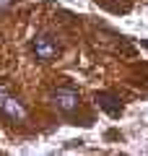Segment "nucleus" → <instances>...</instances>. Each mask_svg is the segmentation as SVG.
I'll use <instances>...</instances> for the list:
<instances>
[{"mask_svg":"<svg viewBox=\"0 0 148 156\" xmlns=\"http://www.w3.org/2000/svg\"><path fill=\"white\" fill-rule=\"evenodd\" d=\"M52 101H55V107L60 112H73L78 107V101H81V96H78L76 89H68V86H62V89H55L52 91Z\"/></svg>","mask_w":148,"mask_h":156,"instance_id":"obj_2","label":"nucleus"},{"mask_svg":"<svg viewBox=\"0 0 148 156\" xmlns=\"http://www.w3.org/2000/svg\"><path fill=\"white\" fill-rule=\"evenodd\" d=\"M31 50H34V55H37V60L49 62L52 57H57L60 44H57L55 37H49V34H37V37H34V42H31Z\"/></svg>","mask_w":148,"mask_h":156,"instance_id":"obj_1","label":"nucleus"},{"mask_svg":"<svg viewBox=\"0 0 148 156\" xmlns=\"http://www.w3.org/2000/svg\"><path fill=\"white\" fill-rule=\"evenodd\" d=\"M0 117H5V120H11V122H23L29 115H26V107H23L16 96L8 94V99L3 101V107H0Z\"/></svg>","mask_w":148,"mask_h":156,"instance_id":"obj_3","label":"nucleus"},{"mask_svg":"<svg viewBox=\"0 0 148 156\" xmlns=\"http://www.w3.org/2000/svg\"><path fill=\"white\" fill-rule=\"evenodd\" d=\"M96 101H99V107L104 112H109L112 117H117L122 112V104H120V99H117L115 94H109V91H101V94H96Z\"/></svg>","mask_w":148,"mask_h":156,"instance_id":"obj_4","label":"nucleus"},{"mask_svg":"<svg viewBox=\"0 0 148 156\" xmlns=\"http://www.w3.org/2000/svg\"><path fill=\"white\" fill-rule=\"evenodd\" d=\"M5 99H8V89L0 83V107H3V101H5Z\"/></svg>","mask_w":148,"mask_h":156,"instance_id":"obj_5","label":"nucleus"},{"mask_svg":"<svg viewBox=\"0 0 148 156\" xmlns=\"http://www.w3.org/2000/svg\"><path fill=\"white\" fill-rule=\"evenodd\" d=\"M13 5V0H0V11H5V8Z\"/></svg>","mask_w":148,"mask_h":156,"instance_id":"obj_6","label":"nucleus"}]
</instances>
